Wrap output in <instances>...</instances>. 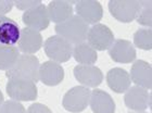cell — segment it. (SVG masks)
Masks as SVG:
<instances>
[{
	"label": "cell",
	"mask_w": 152,
	"mask_h": 113,
	"mask_svg": "<svg viewBox=\"0 0 152 113\" xmlns=\"http://www.w3.org/2000/svg\"><path fill=\"white\" fill-rule=\"evenodd\" d=\"M39 60L34 54H20L14 65L6 71L8 79H27L34 83L39 81Z\"/></svg>",
	"instance_id": "obj_1"
},
{
	"label": "cell",
	"mask_w": 152,
	"mask_h": 113,
	"mask_svg": "<svg viewBox=\"0 0 152 113\" xmlns=\"http://www.w3.org/2000/svg\"><path fill=\"white\" fill-rule=\"evenodd\" d=\"M54 29L58 36L69 41L71 45H78L87 39L89 26L79 16L73 15L65 22L57 24Z\"/></svg>",
	"instance_id": "obj_2"
},
{
	"label": "cell",
	"mask_w": 152,
	"mask_h": 113,
	"mask_svg": "<svg viewBox=\"0 0 152 113\" xmlns=\"http://www.w3.org/2000/svg\"><path fill=\"white\" fill-rule=\"evenodd\" d=\"M7 94L12 100L33 101L38 95L36 83L27 79H10L7 83Z\"/></svg>",
	"instance_id": "obj_3"
},
{
	"label": "cell",
	"mask_w": 152,
	"mask_h": 113,
	"mask_svg": "<svg viewBox=\"0 0 152 113\" xmlns=\"http://www.w3.org/2000/svg\"><path fill=\"white\" fill-rule=\"evenodd\" d=\"M45 52L51 61L57 63H64L72 56V45L60 36H51L45 41Z\"/></svg>",
	"instance_id": "obj_4"
},
{
	"label": "cell",
	"mask_w": 152,
	"mask_h": 113,
	"mask_svg": "<svg viewBox=\"0 0 152 113\" xmlns=\"http://www.w3.org/2000/svg\"><path fill=\"white\" fill-rule=\"evenodd\" d=\"M91 91L85 86H75L64 95L62 106L66 111L79 113L88 107Z\"/></svg>",
	"instance_id": "obj_5"
},
{
	"label": "cell",
	"mask_w": 152,
	"mask_h": 113,
	"mask_svg": "<svg viewBox=\"0 0 152 113\" xmlns=\"http://www.w3.org/2000/svg\"><path fill=\"white\" fill-rule=\"evenodd\" d=\"M109 10L114 19L123 23L133 22L140 10V1L136 0H111Z\"/></svg>",
	"instance_id": "obj_6"
},
{
	"label": "cell",
	"mask_w": 152,
	"mask_h": 113,
	"mask_svg": "<svg viewBox=\"0 0 152 113\" xmlns=\"http://www.w3.org/2000/svg\"><path fill=\"white\" fill-rule=\"evenodd\" d=\"M87 40L96 51H103L110 48L114 41L113 32L104 24H95L88 29Z\"/></svg>",
	"instance_id": "obj_7"
},
{
	"label": "cell",
	"mask_w": 152,
	"mask_h": 113,
	"mask_svg": "<svg viewBox=\"0 0 152 113\" xmlns=\"http://www.w3.org/2000/svg\"><path fill=\"white\" fill-rule=\"evenodd\" d=\"M124 102L128 109L137 112H143L148 107H151V95L148 90L139 86H133L126 90Z\"/></svg>",
	"instance_id": "obj_8"
},
{
	"label": "cell",
	"mask_w": 152,
	"mask_h": 113,
	"mask_svg": "<svg viewBox=\"0 0 152 113\" xmlns=\"http://www.w3.org/2000/svg\"><path fill=\"white\" fill-rule=\"evenodd\" d=\"M76 15L79 16L86 24H98L103 16L101 3L96 0H82L75 3Z\"/></svg>",
	"instance_id": "obj_9"
},
{
	"label": "cell",
	"mask_w": 152,
	"mask_h": 113,
	"mask_svg": "<svg viewBox=\"0 0 152 113\" xmlns=\"http://www.w3.org/2000/svg\"><path fill=\"white\" fill-rule=\"evenodd\" d=\"M22 21L26 25V27L32 28L37 32L44 31L50 24L47 7L44 3H40L35 8L27 10L23 13Z\"/></svg>",
	"instance_id": "obj_10"
},
{
	"label": "cell",
	"mask_w": 152,
	"mask_h": 113,
	"mask_svg": "<svg viewBox=\"0 0 152 113\" xmlns=\"http://www.w3.org/2000/svg\"><path fill=\"white\" fill-rule=\"evenodd\" d=\"M109 56L114 62L127 63L134 62L136 60V49L130 41L126 39H116L109 48Z\"/></svg>",
	"instance_id": "obj_11"
},
{
	"label": "cell",
	"mask_w": 152,
	"mask_h": 113,
	"mask_svg": "<svg viewBox=\"0 0 152 113\" xmlns=\"http://www.w3.org/2000/svg\"><path fill=\"white\" fill-rule=\"evenodd\" d=\"M20 26L6 15H0V47H11L19 43Z\"/></svg>",
	"instance_id": "obj_12"
},
{
	"label": "cell",
	"mask_w": 152,
	"mask_h": 113,
	"mask_svg": "<svg viewBox=\"0 0 152 113\" xmlns=\"http://www.w3.org/2000/svg\"><path fill=\"white\" fill-rule=\"evenodd\" d=\"M74 76L85 87H98L103 79L101 70L95 65H76L74 68Z\"/></svg>",
	"instance_id": "obj_13"
},
{
	"label": "cell",
	"mask_w": 152,
	"mask_h": 113,
	"mask_svg": "<svg viewBox=\"0 0 152 113\" xmlns=\"http://www.w3.org/2000/svg\"><path fill=\"white\" fill-rule=\"evenodd\" d=\"M130 79L136 86L147 90L152 88V68L151 64L143 60H137L133 63L130 70Z\"/></svg>",
	"instance_id": "obj_14"
},
{
	"label": "cell",
	"mask_w": 152,
	"mask_h": 113,
	"mask_svg": "<svg viewBox=\"0 0 152 113\" xmlns=\"http://www.w3.org/2000/svg\"><path fill=\"white\" fill-rule=\"evenodd\" d=\"M64 79V70L60 63L47 61L39 66V81L47 86H57Z\"/></svg>",
	"instance_id": "obj_15"
},
{
	"label": "cell",
	"mask_w": 152,
	"mask_h": 113,
	"mask_svg": "<svg viewBox=\"0 0 152 113\" xmlns=\"http://www.w3.org/2000/svg\"><path fill=\"white\" fill-rule=\"evenodd\" d=\"M19 50L25 54H33L37 52L42 46V36L37 31L24 27L21 31L19 39Z\"/></svg>",
	"instance_id": "obj_16"
},
{
	"label": "cell",
	"mask_w": 152,
	"mask_h": 113,
	"mask_svg": "<svg viewBox=\"0 0 152 113\" xmlns=\"http://www.w3.org/2000/svg\"><path fill=\"white\" fill-rule=\"evenodd\" d=\"M76 3V1H60V0H54L51 1L47 6V11L49 19L52 22L62 23L73 16L74 8L73 4Z\"/></svg>",
	"instance_id": "obj_17"
},
{
	"label": "cell",
	"mask_w": 152,
	"mask_h": 113,
	"mask_svg": "<svg viewBox=\"0 0 152 113\" xmlns=\"http://www.w3.org/2000/svg\"><path fill=\"white\" fill-rule=\"evenodd\" d=\"M89 104L94 113H114L115 103L113 98L101 89H94L90 94Z\"/></svg>",
	"instance_id": "obj_18"
},
{
	"label": "cell",
	"mask_w": 152,
	"mask_h": 113,
	"mask_svg": "<svg viewBox=\"0 0 152 113\" xmlns=\"http://www.w3.org/2000/svg\"><path fill=\"white\" fill-rule=\"evenodd\" d=\"M107 83L114 92L122 94L130 87L132 79H130L129 73L126 70L121 69V68H114L110 70L107 74Z\"/></svg>",
	"instance_id": "obj_19"
},
{
	"label": "cell",
	"mask_w": 152,
	"mask_h": 113,
	"mask_svg": "<svg viewBox=\"0 0 152 113\" xmlns=\"http://www.w3.org/2000/svg\"><path fill=\"white\" fill-rule=\"evenodd\" d=\"M72 56L79 64H83V65H94L98 59L97 51L87 43L75 45Z\"/></svg>",
	"instance_id": "obj_20"
},
{
	"label": "cell",
	"mask_w": 152,
	"mask_h": 113,
	"mask_svg": "<svg viewBox=\"0 0 152 113\" xmlns=\"http://www.w3.org/2000/svg\"><path fill=\"white\" fill-rule=\"evenodd\" d=\"M20 56L19 48L15 46L0 47V70L8 71L11 69Z\"/></svg>",
	"instance_id": "obj_21"
},
{
	"label": "cell",
	"mask_w": 152,
	"mask_h": 113,
	"mask_svg": "<svg viewBox=\"0 0 152 113\" xmlns=\"http://www.w3.org/2000/svg\"><path fill=\"white\" fill-rule=\"evenodd\" d=\"M134 45L142 50L152 49V31L151 28H139L134 34Z\"/></svg>",
	"instance_id": "obj_22"
},
{
	"label": "cell",
	"mask_w": 152,
	"mask_h": 113,
	"mask_svg": "<svg viewBox=\"0 0 152 113\" xmlns=\"http://www.w3.org/2000/svg\"><path fill=\"white\" fill-rule=\"evenodd\" d=\"M140 25L151 27L152 25V2L151 1H140V10L136 18Z\"/></svg>",
	"instance_id": "obj_23"
},
{
	"label": "cell",
	"mask_w": 152,
	"mask_h": 113,
	"mask_svg": "<svg viewBox=\"0 0 152 113\" xmlns=\"http://www.w3.org/2000/svg\"><path fill=\"white\" fill-rule=\"evenodd\" d=\"M0 113H26V110L19 101L8 100L4 101L0 107Z\"/></svg>",
	"instance_id": "obj_24"
},
{
	"label": "cell",
	"mask_w": 152,
	"mask_h": 113,
	"mask_svg": "<svg viewBox=\"0 0 152 113\" xmlns=\"http://www.w3.org/2000/svg\"><path fill=\"white\" fill-rule=\"evenodd\" d=\"M40 0H29V1H25V0H16L14 1V6L20 10H24V12L29 9H33L37 7L38 4H40Z\"/></svg>",
	"instance_id": "obj_25"
},
{
	"label": "cell",
	"mask_w": 152,
	"mask_h": 113,
	"mask_svg": "<svg viewBox=\"0 0 152 113\" xmlns=\"http://www.w3.org/2000/svg\"><path fill=\"white\" fill-rule=\"evenodd\" d=\"M26 113H52V111H51L47 106H45V104H42V103L35 102V103H33L32 106H29Z\"/></svg>",
	"instance_id": "obj_26"
},
{
	"label": "cell",
	"mask_w": 152,
	"mask_h": 113,
	"mask_svg": "<svg viewBox=\"0 0 152 113\" xmlns=\"http://www.w3.org/2000/svg\"><path fill=\"white\" fill-rule=\"evenodd\" d=\"M14 6V1L11 0H0V15H4L6 13L10 12Z\"/></svg>",
	"instance_id": "obj_27"
},
{
	"label": "cell",
	"mask_w": 152,
	"mask_h": 113,
	"mask_svg": "<svg viewBox=\"0 0 152 113\" xmlns=\"http://www.w3.org/2000/svg\"><path fill=\"white\" fill-rule=\"evenodd\" d=\"M2 103H3V95L1 92V90H0V107L2 106Z\"/></svg>",
	"instance_id": "obj_28"
},
{
	"label": "cell",
	"mask_w": 152,
	"mask_h": 113,
	"mask_svg": "<svg viewBox=\"0 0 152 113\" xmlns=\"http://www.w3.org/2000/svg\"><path fill=\"white\" fill-rule=\"evenodd\" d=\"M129 113H130V112H129ZM141 113H145V112H141Z\"/></svg>",
	"instance_id": "obj_29"
}]
</instances>
